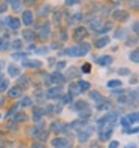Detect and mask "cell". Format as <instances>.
Returning <instances> with one entry per match:
<instances>
[{
	"label": "cell",
	"mask_w": 139,
	"mask_h": 148,
	"mask_svg": "<svg viewBox=\"0 0 139 148\" xmlns=\"http://www.w3.org/2000/svg\"><path fill=\"white\" fill-rule=\"evenodd\" d=\"M93 133V129L88 127V126H82L81 129H78V139H79V142H85V141H88V138L91 136Z\"/></svg>",
	"instance_id": "6da1fadb"
},
{
	"label": "cell",
	"mask_w": 139,
	"mask_h": 148,
	"mask_svg": "<svg viewBox=\"0 0 139 148\" xmlns=\"http://www.w3.org/2000/svg\"><path fill=\"white\" fill-rule=\"evenodd\" d=\"M62 87H53V88H48L47 90V97L48 99H60L62 97Z\"/></svg>",
	"instance_id": "7a4b0ae2"
},
{
	"label": "cell",
	"mask_w": 139,
	"mask_h": 148,
	"mask_svg": "<svg viewBox=\"0 0 139 148\" xmlns=\"http://www.w3.org/2000/svg\"><path fill=\"white\" fill-rule=\"evenodd\" d=\"M6 24L9 25V29L11 30H20V27H21V23H20V20L18 18H15V16H6Z\"/></svg>",
	"instance_id": "3957f363"
},
{
	"label": "cell",
	"mask_w": 139,
	"mask_h": 148,
	"mask_svg": "<svg viewBox=\"0 0 139 148\" xmlns=\"http://www.w3.org/2000/svg\"><path fill=\"white\" fill-rule=\"evenodd\" d=\"M105 118H106V126L114 127V126H115V123L118 121V118H120V115H118V112L112 111V112H109V114H106V115H105Z\"/></svg>",
	"instance_id": "277c9868"
},
{
	"label": "cell",
	"mask_w": 139,
	"mask_h": 148,
	"mask_svg": "<svg viewBox=\"0 0 139 148\" xmlns=\"http://www.w3.org/2000/svg\"><path fill=\"white\" fill-rule=\"evenodd\" d=\"M49 34H51V32H49V24H48V23H43V24L40 25V30H38V36H39L40 39L45 40Z\"/></svg>",
	"instance_id": "5b68a950"
},
{
	"label": "cell",
	"mask_w": 139,
	"mask_h": 148,
	"mask_svg": "<svg viewBox=\"0 0 139 148\" xmlns=\"http://www.w3.org/2000/svg\"><path fill=\"white\" fill-rule=\"evenodd\" d=\"M111 135H112V127L111 126H109V129H108V126H105V130L103 129L99 130V139L100 141H108L111 138Z\"/></svg>",
	"instance_id": "8992f818"
},
{
	"label": "cell",
	"mask_w": 139,
	"mask_h": 148,
	"mask_svg": "<svg viewBox=\"0 0 139 148\" xmlns=\"http://www.w3.org/2000/svg\"><path fill=\"white\" fill-rule=\"evenodd\" d=\"M90 49H91V47L88 42H81V45L78 47V56H87L90 53Z\"/></svg>",
	"instance_id": "52a82bcc"
},
{
	"label": "cell",
	"mask_w": 139,
	"mask_h": 148,
	"mask_svg": "<svg viewBox=\"0 0 139 148\" xmlns=\"http://www.w3.org/2000/svg\"><path fill=\"white\" fill-rule=\"evenodd\" d=\"M23 66L38 69V67L42 66V62H39V60H27V58H23Z\"/></svg>",
	"instance_id": "ba28073f"
},
{
	"label": "cell",
	"mask_w": 139,
	"mask_h": 148,
	"mask_svg": "<svg viewBox=\"0 0 139 148\" xmlns=\"http://www.w3.org/2000/svg\"><path fill=\"white\" fill-rule=\"evenodd\" d=\"M23 23L24 25H31L33 24V12L31 11H24L23 12Z\"/></svg>",
	"instance_id": "9c48e42d"
},
{
	"label": "cell",
	"mask_w": 139,
	"mask_h": 148,
	"mask_svg": "<svg viewBox=\"0 0 139 148\" xmlns=\"http://www.w3.org/2000/svg\"><path fill=\"white\" fill-rule=\"evenodd\" d=\"M93 58H94V62H97L100 66H109L112 63V57L111 56H103V57H99V58L93 57Z\"/></svg>",
	"instance_id": "30bf717a"
},
{
	"label": "cell",
	"mask_w": 139,
	"mask_h": 148,
	"mask_svg": "<svg viewBox=\"0 0 139 148\" xmlns=\"http://www.w3.org/2000/svg\"><path fill=\"white\" fill-rule=\"evenodd\" d=\"M85 33H87V30H85L84 27L75 29V30H73V39H75V40H82L84 36H85Z\"/></svg>",
	"instance_id": "8fae6325"
},
{
	"label": "cell",
	"mask_w": 139,
	"mask_h": 148,
	"mask_svg": "<svg viewBox=\"0 0 139 148\" xmlns=\"http://www.w3.org/2000/svg\"><path fill=\"white\" fill-rule=\"evenodd\" d=\"M51 144H53V147H67L69 145L66 138H54L53 141H51Z\"/></svg>",
	"instance_id": "7c38bea8"
},
{
	"label": "cell",
	"mask_w": 139,
	"mask_h": 148,
	"mask_svg": "<svg viewBox=\"0 0 139 148\" xmlns=\"http://www.w3.org/2000/svg\"><path fill=\"white\" fill-rule=\"evenodd\" d=\"M23 38H24L25 42H33L34 38H36V33L31 32V30H24L23 32Z\"/></svg>",
	"instance_id": "4fadbf2b"
},
{
	"label": "cell",
	"mask_w": 139,
	"mask_h": 148,
	"mask_svg": "<svg viewBox=\"0 0 139 148\" xmlns=\"http://www.w3.org/2000/svg\"><path fill=\"white\" fill-rule=\"evenodd\" d=\"M109 43V36H102V38H99L97 40H96V48H103V47H106Z\"/></svg>",
	"instance_id": "5bb4252c"
},
{
	"label": "cell",
	"mask_w": 139,
	"mask_h": 148,
	"mask_svg": "<svg viewBox=\"0 0 139 148\" xmlns=\"http://www.w3.org/2000/svg\"><path fill=\"white\" fill-rule=\"evenodd\" d=\"M64 56H69V57H78V47H69L63 51Z\"/></svg>",
	"instance_id": "9a60e30c"
},
{
	"label": "cell",
	"mask_w": 139,
	"mask_h": 148,
	"mask_svg": "<svg viewBox=\"0 0 139 148\" xmlns=\"http://www.w3.org/2000/svg\"><path fill=\"white\" fill-rule=\"evenodd\" d=\"M8 73H9L12 78H15V76H20V69L16 67L15 64H9V66H8Z\"/></svg>",
	"instance_id": "2e32d148"
},
{
	"label": "cell",
	"mask_w": 139,
	"mask_h": 148,
	"mask_svg": "<svg viewBox=\"0 0 139 148\" xmlns=\"http://www.w3.org/2000/svg\"><path fill=\"white\" fill-rule=\"evenodd\" d=\"M51 79H53V82H55V84H62V82H64V76L60 72H54L53 75H51Z\"/></svg>",
	"instance_id": "e0dca14e"
},
{
	"label": "cell",
	"mask_w": 139,
	"mask_h": 148,
	"mask_svg": "<svg viewBox=\"0 0 139 148\" xmlns=\"http://www.w3.org/2000/svg\"><path fill=\"white\" fill-rule=\"evenodd\" d=\"M85 106H88V103H87V102H84V100H78V102H75L73 105H72V109L78 112V111H81V109L85 108Z\"/></svg>",
	"instance_id": "ac0fdd59"
},
{
	"label": "cell",
	"mask_w": 139,
	"mask_h": 148,
	"mask_svg": "<svg viewBox=\"0 0 139 148\" xmlns=\"http://www.w3.org/2000/svg\"><path fill=\"white\" fill-rule=\"evenodd\" d=\"M90 99L91 100H94L96 103H99V102H102V100H105V97L99 93V91H91L90 93Z\"/></svg>",
	"instance_id": "d6986e66"
},
{
	"label": "cell",
	"mask_w": 139,
	"mask_h": 148,
	"mask_svg": "<svg viewBox=\"0 0 139 148\" xmlns=\"http://www.w3.org/2000/svg\"><path fill=\"white\" fill-rule=\"evenodd\" d=\"M69 93H71L72 96H78V94H81L82 91L79 90L78 84H69Z\"/></svg>",
	"instance_id": "ffe728a7"
},
{
	"label": "cell",
	"mask_w": 139,
	"mask_h": 148,
	"mask_svg": "<svg viewBox=\"0 0 139 148\" xmlns=\"http://www.w3.org/2000/svg\"><path fill=\"white\" fill-rule=\"evenodd\" d=\"M78 114H79V118H88V117L91 115V109H90L88 106H85V108H82L81 111H78Z\"/></svg>",
	"instance_id": "44dd1931"
},
{
	"label": "cell",
	"mask_w": 139,
	"mask_h": 148,
	"mask_svg": "<svg viewBox=\"0 0 139 148\" xmlns=\"http://www.w3.org/2000/svg\"><path fill=\"white\" fill-rule=\"evenodd\" d=\"M121 85H123V84H121L120 79H112V81H108V82H106L108 88H120Z\"/></svg>",
	"instance_id": "7402d4cb"
},
{
	"label": "cell",
	"mask_w": 139,
	"mask_h": 148,
	"mask_svg": "<svg viewBox=\"0 0 139 148\" xmlns=\"http://www.w3.org/2000/svg\"><path fill=\"white\" fill-rule=\"evenodd\" d=\"M9 96L11 97H20L21 96V88L20 87H14V88H9Z\"/></svg>",
	"instance_id": "603a6c76"
},
{
	"label": "cell",
	"mask_w": 139,
	"mask_h": 148,
	"mask_svg": "<svg viewBox=\"0 0 139 148\" xmlns=\"http://www.w3.org/2000/svg\"><path fill=\"white\" fill-rule=\"evenodd\" d=\"M51 126H53V127H51V130H53V132H62V130L66 129L62 123H58V121H54V123L51 124Z\"/></svg>",
	"instance_id": "cb8c5ba5"
},
{
	"label": "cell",
	"mask_w": 139,
	"mask_h": 148,
	"mask_svg": "<svg viewBox=\"0 0 139 148\" xmlns=\"http://www.w3.org/2000/svg\"><path fill=\"white\" fill-rule=\"evenodd\" d=\"M9 2H11V8L14 11H18L23 6V0H9Z\"/></svg>",
	"instance_id": "d4e9b609"
},
{
	"label": "cell",
	"mask_w": 139,
	"mask_h": 148,
	"mask_svg": "<svg viewBox=\"0 0 139 148\" xmlns=\"http://www.w3.org/2000/svg\"><path fill=\"white\" fill-rule=\"evenodd\" d=\"M78 87H79V90L81 91H87V90H90V82H87V81H78Z\"/></svg>",
	"instance_id": "484cf974"
},
{
	"label": "cell",
	"mask_w": 139,
	"mask_h": 148,
	"mask_svg": "<svg viewBox=\"0 0 139 148\" xmlns=\"http://www.w3.org/2000/svg\"><path fill=\"white\" fill-rule=\"evenodd\" d=\"M84 124H85V123H84L82 120H76V121H72V123L69 124V127H71V129H76V130H78V129H81Z\"/></svg>",
	"instance_id": "4316f807"
},
{
	"label": "cell",
	"mask_w": 139,
	"mask_h": 148,
	"mask_svg": "<svg viewBox=\"0 0 139 148\" xmlns=\"http://www.w3.org/2000/svg\"><path fill=\"white\" fill-rule=\"evenodd\" d=\"M42 115H43V111L40 109V108H36L33 111V120L34 121H39L40 118H42Z\"/></svg>",
	"instance_id": "83f0119b"
},
{
	"label": "cell",
	"mask_w": 139,
	"mask_h": 148,
	"mask_svg": "<svg viewBox=\"0 0 139 148\" xmlns=\"http://www.w3.org/2000/svg\"><path fill=\"white\" fill-rule=\"evenodd\" d=\"M42 129H43V123H38L36 126H34V127H33V129L30 130V133H31V136H34V135L38 136V133L40 132Z\"/></svg>",
	"instance_id": "f1b7e54d"
},
{
	"label": "cell",
	"mask_w": 139,
	"mask_h": 148,
	"mask_svg": "<svg viewBox=\"0 0 139 148\" xmlns=\"http://www.w3.org/2000/svg\"><path fill=\"white\" fill-rule=\"evenodd\" d=\"M114 18L115 20H126L127 18V14L124 11H115L114 12Z\"/></svg>",
	"instance_id": "f546056e"
},
{
	"label": "cell",
	"mask_w": 139,
	"mask_h": 148,
	"mask_svg": "<svg viewBox=\"0 0 139 148\" xmlns=\"http://www.w3.org/2000/svg\"><path fill=\"white\" fill-rule=\"evenodd\" d=\"M99 111H108L109 109V102H105V100H102L97 103V106H96Z\"/></svg>",
	"instance_id": "4dcf8cb0"
},
{
	"label": "cell",
	"mask_w": 139,
	"mask_h": 148,
	"mask_svg": "<svg viewBox=\"0 0 139 148\" xmlns=\"http://www.w3.org/2000/svg\"><path fill=\"white\" fill-rule=\"evenodd\" d=\"M20 105H21L23 108H27V106H30V105H31V99L29 97V96H25V97H23V99H21Z\"/></svg>",
	"instance_id": "1f68e13d"
},
{
	"label": "cell",
	"mask_w": 139,
	"mask_h": 148,
	"mask_svg": "<svg viewBox=\"0 0 139 148\" xmlns=\"http://www.w3.org/2000/svg\"><path fill=\"white\" fill-rule=\"evenodd\" d=\"M62 97H63V103H64V105H69V103H71V102H73V96L71 94V93H69V94H62Z\"/></svg>",
	"instance_id": "d6a6232c"
},
{
	"label": "cell",
	"mask_w": 139,
	"mask_h": 148,
	"mask_svg": "<svg viewBox=\"0 0 139 148\" xmlns=\"http://www.w3.org/2000/svg\"><path fill=\"white\" fill-rule=\"evenodd\" d=\"M138 112H130V114L127 115V120L130 121V123H138Z\"/></svg>",
	"instance_id": "836d02e7"
},
{
	"label": "cell",
	"mask_w": 139,
	"mask_h": 148,
	"mask_svg": "<svg viewBox=\"0 0 139 148\" xmlns=\"http://www.w3.org/2000/svg\"><path fill=\"white\" fill-rule=\"evenodd\" d=\"M81 20H82V15H81V14H75V15H72V16H71L69 23H71V24H72V23H79Z\"/></svg>",
	"instance_id": "e575fe53"
},
{
	"label": "cell",
	"mask_w": 139,
	"mask_h": 148,
	"mask_svg": "<svg viewBox=\"0 0 139 148\" xmlns=\"http://www.w3.org/2000/svg\"><path fill=\"white\" fill-rule=\"evenodd\" d=\"M118 120H120V124L123 126L124 129L129 127V126H132V123H130V121L127 120V117H121V118H118Z\"/></svg>",
	"instance_id": "d590c367"
},
{
	"label": "cell",
	"mask_w": 139,
	"mask_h": 148,
	"mask_svg": "<svg viewBox=\"0 0 139 148\" xmlns=\"http://www.w3.org/2000/svg\"><path fill=\"white\" fill-rule=\"evenodd\" d=\"M11 57H12L14 60H16V58H25V57H27V54H25V53H21V51H16V53L11 54Z\"/></svg>",
	"instance_id": "8d00e7d4"
},
{
	"label": "cell",
	"mask_w": 139,
	"mask_h": 148,
	"mask_svg": "<svg viewBox=\"0 0 139 148\" xmlns=\"http://www.w3.org/2000/svg\"><path fill=\"white\" fill-rule=\"evenodd\" d=\"M138 54H139L138 51H132V53H130V56H129V58L132 60L133 63H138V62H139V56H138Z\"/></svg>",
	"instance_id": "74e56055"
},
{
	"label": "cell",
	"mask_w": 139,
	"mask_h": 148,
	"mask_svg": "<svg viewBox=\"0 0 139 148\" xmlns=\"http://www.w3.org/2000/svg\"><path fill=\"white\" fill-rule=\"evenodd\" d=\"M48 12H49V5H43V6L40 8V9L38 11V14H39V15H47Z\"/></svg>",
	"instance_id": "f35d334b"
},
{
	"label": "cell",
	"mask_w": 139,
	"mask_h": 148,
	"mask_svg": "<svg viewBox=\"0 0 139 148\" xmlns=\"http://www.w3.org/2000/svg\"><path fill=\"white\" fill-rule=\"evenodd\" d=\"M111 27H112L111 24H105V25H102V27H97V29H96V32H99V33H106Z\"/></svg>",
	"instance_id": "ab89813d"
},
{
	"label": "cell",
	"mask_w": 139,
	"mask_h": 148,
	"mask_svg": "<svg viewBox=\"0 0 139 148\" xmlns=\"http://www.w3.org/2000/svg\"><path fill=\"white\" fill-rule=\"evenodd\" d=\"M14 115H15V121H25V118H27L24 112H16Z\"/></svg>",
	"instance_id": "60d3db41"
},
{
	"label": "cell",
	"mask_w": 139,
	"mask_h": 148,
	"mask_svg": "<svg viewBox=\"0 0 139 148\" xmlns=\"http://www.w3.org/2000/svg\"><path fill=\"white\" fill-rule=\"evenodd\" d=\"M9 45H11L12 48H15V49H18V48L23 47V42H21L20 39H15V40H12V43H9Z\"/></svg>",
	"instance_id": "b9f144b4"
},
{
	"label": "cell",
	"mask_w": 139,
	"mask_h": 148,
	"mask_svg": "<svg viewBox=\"0 0 139 148\" xmlns=\"http://www.w3.org/2000/svg\"><path fill=\"white\" fill-rule=\"evenodd\" d=\"M18 84L20 85H24V87H27L29 85V76H21V79H18Z\"/></svg>",
	"instance_id": "7bdbcfd3"
},
{
	"label": "cell",
	"mask_w": 139,
	"mask_h": 148,
	"mask_svg": "<svg viewBox=\"0 0 139 148\" xmlns=\"http://www.w3.org/2000/svg\"><path fill=\"white\" fill-rule=\"evenodd\" d=\"M8 47H9V42H8V40H3L2 38H0V51H5Z\"/></svg>",
	"instance_id": "ee69618b"
},
{
	"label": "cell",
	"mask_w": 139,
	"mask_h": 148,
	"mask_svg": "<svg viewBox=\"0 0 139 148\" xmlns=\"http://www.w3.org/2000/svg\"><path fill=\"white\" fill-rule=\"evenodd\" d=\"M48 47H40V48H34V51H36V53H39V54H47L48 53Z\"/></svg>",
	"instance_id": "f6af8a7d"
},
{
	"label": "cell",
	"mask_w": 139,
	"mask_h": 148,
	"mask_svg": "<svg viewBox=\"0 0 139 148\" xmlns=\"http://www.w3.org/2000/svg\"><path fill=\"white\" fill-rule=\"evenodd\" d=\"M8 81H5V79H2L0 81V91H5V90H8Z\"/></svg>",
	"instance_id": "bcb514c9"
},
{
	"label": "cell",
	"mask_w": 139,
	"mask_h": 148,
	"mask_svg": "<svg viewBox=\"0 0 139 148\" xmlns=\"http://www.w3.org/2000/svg\"><path fill=\"white\" fill-rule=\"evenodd\" d=\"M81 71H82L84 73H90V71H91V67H90V64H88V63H85V64H82V67H81Z\"/></svg>",
	"instance_id": "7dc6e473"
},
{
	"label": "cell",
	"mask_w": 139,
	"mask_h": 148,
	"mask_svg": "<svg viewBox=\"0 0 139 148\" xmlns=\"http://www.w3.org/2000/svg\"><path fill=\"white\" fill-rule=\"evenodd\" d=\"M118 73L120 75H130V71L127 67H121V69H118Z\"/></svg>",
	"instance_id": "c3c4849f"
},
{
	"label": "cell",
	"mask_w": 139,
	"mask_h": 148,
	"mask_svg": "<svg viewBox=\"0 0 139 148\" xmlns=\"http://www.w3.org/2000/svg\"><path fill=\"white\" fill-rule=\"evenodd\" d=\"M79 2H81V0H66V5L67 6H73V5H78Z\"/></svg>",
	"instance_id": "681fc988"
},
{
	"label": "cell",
	"mask_w": 139,
	"mask_h": 148,
	"mask_svg": "<svg viewBox=\"0 0 139 148\" xmlns=\"http://www.w3.org/2000/svg\"><path fill=\"white\" fill-rule=\"evenodd\" d=\"M47 136H48V130H43V132L39 135V139H40V141H45Z\"/></svg>",
	"instance_id": "f907efd6"
},
{
	"label": "cell",
	"mask_w": 139,
	"mask_h": 148,
	"mask_svg": "<svg viewBox=\"0 0 139 148\" xmlns=\"http://www.w3.org/2000/svg\"><path fill=\"white\" fill-rule=\"evenodd\" d=\"M129 99L126 97V96H121V97H118V103H121V105H124V103H127Z\"/></svg>",
	"instance_id": "816d5d0a"
},
{
	"label": "cell",
	"mask_w": 139,
	"mask_h": 148,
	"mask_svg": "<svg viewBox=\"0 0 139 148\" xmlns=\"http://www.w3.org/2000/svg\"><path fill=\"white\" fill-rule=\"evenodd\" d=\"M114 36H115L117 39H120V38H123V36H124V32H123V30H117Z\"/></svg>",
	"instance_id": "f5cc1de1"
},
{
	"label": "cell",
	"mask_w": 139,
	"mask_h": 148,
	"mask_svg": "<svg viewBox=\"0 0 139 148\" xmlns=\"http://www.w3.org/2000/svg\"><path fill=\"white\" fill-rule=\"evenodd\" d=\"M57 67H58V71H60V69H64L66 67V62H58L57 63Z\"/></svg>",
	"instance_id": "db71d44e"
},
{
	"label": "cell",
	"mask_w": 139,
	"mask_h": 148,
	"mask_svg": "<svg viewBox=\"0 0 139 148\" xmlns=\"http://www.w3.org/2000/svg\"><path fill=\"white\" fill-rule=\"evenodd\" d=\"M43 81H45V84H51V82H53V79H51V75H45V79H43Z\"/></svg>",
	"instance_id": "11a10c76"
},
{
	"label": "cell",
	"mask_w": 139,
	"mask_h": 148,
	"mask_svg": "<svg viewBox=\"0 0 139 148\" xmlns=\"http://www.w3.org/2000/svg\"><path fill=\"white\" fill-rule=\"evenodd\" d=\"M109 147H111V148H115V147H120V142H117V141H112V142L109 144Z\"/></svg>",
	"instance_id": "9f6ffc18"
},
{
	"label": "cell",
	"mask_w": 139,
	"mask_h": 148,
	"mask_svg": "<svg viewBox=\"0 0 139 148\" xmlns=\"http://www.w3.org/2000/svg\"><path fill=\"white\" fill-rule=\"evenodd\" d=\"M127 43H129V45H136L138 40H136V39H129V42H127Z\"/></svg>",
	"instance_id": "6f0895ef"
},
{
	"label": "cell",
	"mask_w": 139,
	"mask_h": 148,
	"mask_svg": "<svg viewBox=\"0 0 139 148\" xmlns=\"http://www.w3.org/2000/svg\"><path fill=\"white\" fill-rule=\"evenodd\" d=\"M138 27H139V24H138V21H135L133 23V32L135 33H138Z\"/></svg>",
	"instance_id": "680465c9"
},
{
	"label": "cell",
	"mask_w": 139,
	"mask_h": 148,
	"mask_svg": "<svg viewBox=\"0 0 139 148\" xmlns=\"http://www.w3.org/2000/svg\"><path fill=\"white\" fill-rule=\"evenodd\" d=\"M6 11V5H2V6H0V14H3Z\"/></svg>",
	"instance_id": "91938a15"
},
{
	"label": "cell",
	"mask_w": 139,
	"mask_h": 148,
	"mask_svg": "<svg viewBox=\"0 0 139 148\" xmlns=\"http://www.w3.org/2000/svg\"><path fill=\"white\" fill-rule=\"evenodd\" d=\"M14 114H15V108H12V109H9V112H8V115H9V117H11V115H14Z\"/></svg>",
	"instance_id": "94428289"
},
{
	"label": "cell",
	"mask_w": 139,
	"mask_h": 148,
	"mask_svg": "<svg viewBox=\"0 0 139 148\" xmlns=\"http://www.w3.org/2000/svg\"><path fill=\"white\" fill-rule=\"evenodd\" d=\"M66 38H67L66 36V32H62V40H66Z\"/></svg>",
	"instance_id": "6125c7cd"
},
{
	"label": "cell",
	"mask_w": 139,
	"mask_h": 148,
	"mask_svg": "<svg viewBox=\"0 0 139 148\" xmlns=\"http://www.w3.org/2000/svg\"><path fill=\"white\" fill-rule=\"evenodd\" d=\"M2 64H3V60H0V67H2Z\"/></svg>",
	"instance_id": "be15d7a7"
},
{
	"label": "cell",
	"mask_w": 139,
	"mask_h": 148,
	"mask_svg": "<svg viewBox=\"0 0 139 148\" xmlns=\"http://www.w3.org/2000/svg\"><path fill=\"white\" fill-rule=\"evenodd\" d=\"M2 79H3V75H2V73H0V81H2Z\"/></svg>",
	"instance_id": "e7e4bbea"
},
{
	"label": "cell",
	"mask_w": 139,
	"mask_h": 148,
	"mask_svg": "<svg viewBox=\"0 0 139 148\" xmlns=\"http://www.w3.org/2000/svg\"><path fill=\"white\" fill-rule=\"evenodd\" d=\"M0 118H2V115H0Z\"/></svg>",
	"instance_id": "03108f58"
}]
</instances>
